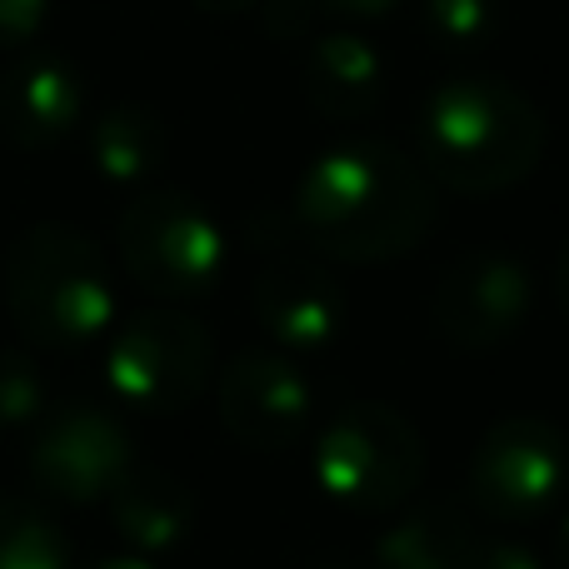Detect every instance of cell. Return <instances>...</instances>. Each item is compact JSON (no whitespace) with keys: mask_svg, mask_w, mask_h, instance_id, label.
<instances>
[{"mask_svg":"<svg viewBox=\"0 0 569 569\" xmlns=\"http://www.w3.org/2000/svg\"><path fill=\"white\" fill-rule=\"evenodd\" d=\"M560 569H569V520H565V535H560Z\"/></svg>","mask_w":569,"mask_h":569,"instance_id":"484cf974","label":"cell"},{"mask_svg":"<svg viewBox=\"0 0 569 569\" xmlns=\"http://www.w3.org/2000/svg\"><path fill=\"white\" fill-rule=\"evenodd\" d=\"M535 305V284L520 256L510 250H470L435 284V330L465 350L505 345Z\"/></svg>","mask_w":569,"mask_h":569,"instance_id":"ba28073f","label":"cell"},{"mask_svg":"<svg viewBox=\"0 0 569 569\" xmlns=\"http://www.w3.org/2000/svg\"><path fill=\"white\" fill-rule=\"evenodd\" d=\"M120 260L160 300H200L226 270V236L186 190H140L120 216Z\"/></svg>","mask_w":569,"mask_h":569,"instance_id":"5b68a950","label":"cell"},{"mask_svg":"<svg viewBox=\"0 0 569 569\" xmlns=\"http://www.w3.org/2000/svg\"><path fill=\"white\" fill-rule=\"evenodd\" d=\"M300 90L310 110L335 126L375 116L385 100V60L360 30H325L305 50Z\"/></svg>","mask_w":569,"mask_h":569,"instance_id":"4fadbf2b","label":"cell"},{"mask_svg":"<svg viewBox=\"0 0 569 569\" xmlns=\"http://www.w3.org/2000/svg\"><path fill=\"white\" fill-rule=\"evenodd\" d=\"M569 490V445L550 420L515 415L480 440L470 460V495L495 520H530Z\"/></svg>","mask_w":569,"mask_h":569,"instance_id":"52a82bcc","label":"cell"},{"mask_svg":"<svg viewBox=\"0 0 569 569\" xmlns=\"http://www.w3.org/2000/svg\"><path fill=\"white\" fill-rule=\"evenodd\" d=\"M110 390L146 415H176L210 380V335L180 310H140L110 340Z\"/></svg>","mask_w":569,"mask_h":569,"instance_id":"8992f818","label":"cell"},{"mask_svg":"<svg viewBox=\"0 0 569 569\" xmlns=\"http://www.w3.org/2000/svg\"><path fill=\"white\" fill-rule=\"evenodd\" d=\"M6 305L36 345H86L116 320V284L86 230L40 220L6 256Z\"/></svg>","mask_w":569,"mask_h":569,"instance_id":"3957f363","label":"cell"},{"mask_svg":"<svg viewBox=\"0 0 569 569\" xmlns=\"http://www.w3.org/2000/svg\"><path fill=\"white\" fill-rule=\"evenodd\" d=\"M190 6L210 10V16H246V10H256L260 0H190Z\"/></svg>","mask_w":569,"mask_h":569,"instance_id":"603a6c76","label":"cell"},{"mask_svg":"<svg viewBox=\"0 0 569 569\" xmlns=\"http://www.w3.org/2000/svg\"><path fill=\"white\" fill-rule=\"evenodd\" d=\"M330 569H345V565H330Z\"/></svg>","mask_w":569,"mask_h":569,"instance_id":"4316f807","label":"cell"},{"mask_svg":"<svg viewBox=\"0 0 569 569\" xmlns=\"http://www.w3.org/2000/svg\"><path fill=\"white\" fill-rule=\"evenodd\" d=\"M480 530L470 525V515L455 505H420L415 515H405L375 550L380 569H470Z\"/></svg>","mask_w":569,"mask_h":569,"instance_id":"9a60e30c","label":"cell"},{"mask_svg":"<svg viewBox=\"0 0 569 569\" xmlns=\"http://www.w3.org/2000/svg\"><path fill=\"white\" fill-rule=\"evenodd\" d=\"M440 200L415 156L390 140H345L295 186V226L310 250L350 266L395 260L435 230Z\"/></svg>","mask_w":569,"mask_h":569,"instance_id":"6da1fadb","label":"cell"},{"mask_svg":"<svg viewBox=\"0 0 569 569\" xmlns=\"http://www.w3.org/2000/svg\"><path fill=\"white\" fill-rule=\"evenodd\" d=\"M415 156L435 186L495 196L540 166L545 116L500 76H450L415 110Z\"/></svg>","mask_w":569,"mask_h":569,"instance_id":"7a4b0ae2","label":"cell"},{"mask_svg":"<svg viewBox=\"0 0 569 569\" xmlns=\"http://www.w3.org/2000/svg\"><path fill=\"white\" fill-rule=\"evenodd\" d=\"M130 435L120 430L116 415L96 405H70L36 425L30 445V475L60 500L90 505L116 490V480L130 470Z\"/></svg>","mask_w":569,"mask_h":569,"instance_id":"9c48e42d","label":"cell"},{"mask_svg":"<svg viewBox=\"0 0 569 569\" xmlns=\"http://www.w3.org/2000/svg\"><path fill=\"white\" fill-rule=\"evenodd\" d=\"M470 569H545V560L525 540H480Z\"/></svg>","mask_w":569,"mask_h":569,"instance_id":"44dd1931","label":"cell"},{"mask_svg":"<svg viewBox=\"0 0 569 569\" xmlns=\"http://www.w3.org/2000/svg\"><path fill=\"white\" fill-rule=\"evenodd\" d=\"M256 315L280 345H315L335 340L345 325V295L335 276L315 256L300 250H270L256 276Z\"/></svg>","mask_w":569,"mask_h":569,"instance_id":"8fae6325","label":"cell"},{"mask_svg":"<svg viewBox=\"0 0 569 569\" xmlns=\"http://www.w3.org/2000/svg\"><path fill=\"white\" fill-rule=\"evenodd\" d=\"M90 569H156V565H146V560H100Z\"/></svg>","mask_w":569,"mask_h":569,"instance_id":"d4e9b609","label":"cell"},{"mask_svg":"<svg viewBox=\"0 0 569 569\" xmlns=\"http://www.w3.org/2000/svg\"><path fill=\"white\" fill-rule=\"evenodd\" d=\"M50 0H0V50L30 46L46 26Z\"/></svg>","mask_w":569,"mask_h":569,"instance_id":"ffe728a7","label":"cell"},{"mask_svg":"<svg viewBox=\"0 0 569 569\" xmlns=\"http://www.w3.org/2000/svg\"><path fill=\"white\" fill-rule=\"evenodd\" d=\"M420 30L435 50H480L500 30V0H420Z\"/></svg>","mask_w":569,"mask_h":569,"instance_id":"ac0fdd59","label":"cell"},{"mask_svg":"<svg viewBox=\"0 0 569 569\" xmlns=\"http://www.w3.org/2000/svg\"><path fill=\"white\" fill-rule=\"evenodd\" d=\"M220 420L250 450H284L310 420V390L295 365L266 350H246L220 375Z\"/></svg>","mask_w":569,"mask_h":569,"instance_id":"30bf717a","label":"cell"},{"mask_svg":"<svg viewBox=\"0 0 569 569\" xmlns=\"http://www.w3.org/2000/svg\"><path fill=\"white\" fill-rule=\"evenodd\" d=\"M86 116V86L60 56H20L0 76V136L16 150H56Z\"/></svg>","mask_w":569,"mask_h":569,"instance_id":"7c38bea8","label":"cell"},{"mask_svg":"<svg viewBox=\"0 0 569 569\" xmlns=\"http://www.w3.org/2000/svg\"><path fill=\"white\" fill-rule=\"evenodd\" d=\"M166 150H170L166 120L150 106H136V100L110 106L90 130V160H96V170L110 186H146L166 166Z\"/></svg>","mask_w":569,"mask_h":569,"instance_id":"2e32d148","label":"cell"},{"mask_svg":"<svg viewBox=\"0 0 569 569\" xmlns=\"http://www.w3.org/2000/svg\"><path fill=\"white\" fill-rule=\"evenodd\" d=\"M555 295H560V305H565V315H569V246H565L560 266H555Z\"/></svg>","mask_w":569,"mask_h":569,"instance_id":"cb8c5ba5","label":"cell"},{"mask_svg":"<svg viewBox=\"0 0 569 569\" xmlns=\"http://www.w3.org/2000/svg\"><path fill=\"white\" fill-rule=\"evenodd\" d=\"M106 500L110 520L136 550H170L196 525V490L160 465H130Z\"/></svg>","mask_w":569,"mask_h":569,"instance_id":"5bb4252c","label":"cell"},{"mask_svg":"<svg viewBox=\"0 0 569 569\" xmlns=\"http://www.w3.org/2000/svg\"><path fill=\"white\" fill-rule=\"evenodd\" d=\"M66 535L26 500L0 495V569H66Z\"/></svg>","mask_w":569,"mask_h":569,"instance_id":"e0dca14e","label":"cell"},{"mask_svg":"<svg viewBox=\"0 0 569 569\" xmlns=\"http://www.w3.org/2000/svg\"><path fill=\"white\" fill-rule=\"evenodd\" d=\"M320 6L340 10V16H355V20H370V16H390L400 0H320Z\"/></svg>","mask_w":569,"mask_h":569,"instance_id":"7402d4cb","label":"cell"},{"mask_svg":"<svg viewBox=\"0 0 569 569\" xmlns=\"http://www.w3.org/2000/svg\"><path fill=\"white\" fill-rule=\"evenodd\" d=\"M40 375L26 355L6 350L0 355V425H26L40 415Z\"/></svg>","mask_w":569,"mask_h":569,"instance_id":"d6986e66","label":"cell"},{"mask_svg":"<svg viewBox=\"0 0 569 569\" xmlns=\"http://www.w3.org/2000/svg\"><path fill=\"white\" fill-rule=\"evenodd\" d=\"M315 470H320V485L340 505L380 515L405 505L410 490L420 485L425 445H420V430L400 410L375 400H355L320 430Z\"/></svg>","mask_w":569,"mask_h":569,"instance_id":"277c9868","label":"cell"}]
</instances>
